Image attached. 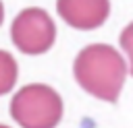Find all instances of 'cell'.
<instances>
[{"label":"cell","instance_id":"ba28073f","mask_svg":"<svg viewBox=\"0 0 133 128\" xmlns=\"http://www.w3.org/2000/svg\"><path fill=\"white\" fill-rule=\"evenodd\" d=\"M0 128H8V126H2V124H0Z\"/></svg>","mask_w":133,"mask_h":128},{"label":"cell","instance_id":"3957f363","mask_svg":"<svg viewBox=\"0 0 133 128\" xmlns=\"http://www.w3.org/2000/svg\"><path fill=\"white\" fill-rule=\"evenodd\" d=\"M12 43L23 54H44L52 47L56 39V27L50 14L44 8H25L21 10L10 27Z\"/></svg>","mask_w":133,"mask_h":128},{"label":"cell","instance_id":"52a82bcc","mask_svg":"<svg viewBox=\"0 0 133 128\" xmlns=\"http://www.w3.org/2000/svg\"><path fill=\"white\" fill-rule=\"evenodd\" d=\"M2 21H4V6H2V2H0V25H2Z\"/></svg>","mask_w":133,"mask_h":128},{"label":"cell","instance_id":"7a4b0ae2","mask_svg":"<svg viewBox=\"0 0 133 128\" xmlns=\"http://www.w3.org/2000/svg\"><path fill=\"white\" fill-rule=\"evenodd\" d=\"M10 116L21 128H56L62 118V99L48 85H27L12 95Z\"/></svg>","mask_w":133,"mask_h":128},{"label":"cell","instance_id":"8992f818","mask_svg":"<svg viewBox=\"0 0 133 128\" xmlns=\"http://www.w3.org/2000/svg\"><path fill=\"white\" fill-rule=\"evenodd\" d=\"M121 47L129 56V70L133 74V23H129L121 33Z\"/></svg>","mask_w":133,"mask_h":128},{"label":"cell","instance_id":"5b68a950","mask_svg":"<svg viewBox=\"0 0 133 128\" xmlns=\"http://www.w3.org/2000/svg\"><path fill=\"white\" fill-rule=\"evenodd\" d=\"M17 74H19V68L15 58L8 52L0 50V95H6L12 91L17 83Z\"/></svg>","mask_w":133,"mask_h":128},{"label":"cell","instance_id":"277c9868","mask_svg":"<svg viewBox=\"0 0 133 128\" xmlns=\"http://www.w3.org/2000/svg\"><path fill=\"white\" fill-rule=\"evenodd\" d=\"M60 19L73 29H98L110 12V0H56Z\"/></svg>","mask_w":133,"mask_h":128},{"label":"cell","instance_id":"6da1fadb","mask_svg":"<svg viewBox=\"0 0 133 128\" xmlns=\"http://www.w3.org/2000/svg\"><path fill=\"white\" fill-rule=\"evenodd\" d=\"M73 72L83 91L98 99L114 103L121 95L127 76V66L112 45L94 43L77 54Z\"/></svg>","mask_w":133,"mask_h":128}]
</instances>
